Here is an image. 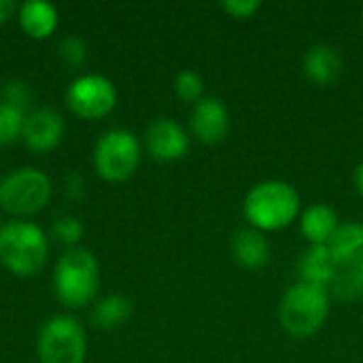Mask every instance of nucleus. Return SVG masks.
Masks as SVG:
<instances>
[{"label":"nucleus","mask_w":363,"mask_h":363,"mask_svg":"<svg viewBox=\"0 0 363 363\" xmlns=\"http://www.w3.org/2000/svg\"><path fill=\"white\" fill-rule=\"evenodd\" d=\"M300 211L298 191L285 181L257 183L245 198V215L255 230L274 232L287 228Z\"/></svg>","instance_id":"f257e3e1"},{"label":"nucleus","mask_w":363,"mask_h":363,"mask_svg":"<svg viewBox=\"0 0 363 363\" xmlns=\"http://www.w3.org/2000/svg\"><path fill=\"white\" fill-rule=\"evenodd\" d=\"M328 315H330L328 289L304 281L287 289L279 308L281 325L294 338H308L317 334L323 328Z\"/></svg>","instance_id":"f03ea898"},{"label":"nucleus","mask_w":363,"mask_h":363,"mask_svg":"<svg viewBox=\"0 0 363 363\" xmlns=\"http://www.w3.org/2000/svg\"><path fill=\"white\" fill-rule=\"evenodd\" d=\"M47 236L28 221H11L0 230V262L17 277H32L47 262Z\"/></svg>","instance_id":"7ed1b4c3"},{"label":"nucleus","mask_w":363,"mask_h":363,"mask_svg":"<svg viewBox=\"0 0 363 363\" xmlns=\"http://www.w3.org/2000/svg\"><path fill=\"white\" fill-rule=\"evenodd\" d=\"M55 294L64 306L81 308L89 304L98 291V264L87 249L66 251L53 274Z\"/></svg>","instance_id":"20e7f679"},{"label":"nucleus","mask_w":363,"mask_h":363,"mask_svg":"<svg viewBox=\"0 0 363 363\" xmlns=\"http://www.w3.org/2000/svg\"><path fill=\"white\" fill-rule=\"evenodd\" d=\"M87 353L83 325L68 315L49 319L38 334L40 363H83Z\"/></svg>","instance_id":"39448f33"},{"label":"nucleus","mask_w":363,"mask_h":363,"mask_svg":"<svg viewBox=\"0 0 363 363\" xmlns=\"http://www.w3.org/2000/svg\"><path fill=\"white\" fill-rule=\"evenodd\" d=\"M51 196V181L45 172L21 168L0 183V204L13 215H32L40 211Z\"/></svg>","instance_id":"423d86ee"},{"label":"nucleus","mask_w":363,"mask_h":363,"mask_svg":"<svg viewBox=\"0 0 363 363\" xmlns=\"http://www.w3.org/2000/svg\"><path fill=\"white\" fill-rule=\"evenodd\" d=\"M96 170L106 181H125L140 162V143L128 130H111L96 145Z\"/></svg>","instance_id":"0eeeda50"},{"label":"nucleus","mask_w":363,"mask_h":363,"mask_svg":"<svg viewBox=\"0 0 363 363\" xmlns=\"http://www.w3.org/2000/svg\"><path fill=\"white\" fill-rule=\"evenodd\" d=\"M68 106L85 119H98L113 111L117 102L115 85L100 74H85L72 81L66 91Z\"/></svg>","instance_id":"6e6552de"},{"label":"nucleus","mask_w":363,"mask_h":363,"mask_svg":"<svg viewBox=\"0 0 363 363\" xmlns=\"http://www.w3.org/2000/svg\"><path fill=\"white\" fill-rule=\"evenodd\" d=\"M189 125L200 143L215 145L223 140L230 130V113L219 98H202L194 106Z\"/></svg>","instance_id":"1a4fd4ad"},{"label":"nucleus","mask_w":363,"mask_h":363,"mask_svg":"<svg viewBox=\"0 0 363 363\" xmlns=\"http://www.w3.org/2000/svg\"><path fill=\"white\" fill-rule=\"evenodd\" d=\"M147 147L155 160L170 162V160H179L187 153L189 138H187L185 130L174 119L162 117L149 125Z\"/></svg>","instance_id":"9d476101"},{"label":"nucleus","mask_w":363,"mask_h":363,"mask_svg":"<svg viewBox=\"0 0 363 363\" xmlns=\"http://www.w3.org/2000/svg\"><path fill=\"white\" fill-rule=\"evenodd\" d=\"M62 132H64L62 115L53 108H38L30 117H26L21 136L30 149L43 153L60 143Z\"/></svg>","instance_id":"9b49d317"},{"label":"nucleus","mask_w":363,"mask_h":363,"mask_svg":"<svg viewBox=\"0 0 363 363\" xmlns=\"http://www.w3.org/2000/svg\"><path fill=\"white\" fill-rule=\"evenodd\" d=\"M345 70L340 53L330 45H315L304 55V72L317 85H332Z\"/></svg>","instance_id":"f8f14e48"},{"label":"nucleus","mask_w":363,"mask_h":363,"mask_svg":"<svg viewBox=\"0 0 363 363\" xmlns=\"http://www.w3.org/2000/svg\"><path fill=\"white\" fill-rule=\"evenodd\" d=\"M328 249L340 268L363 262V223L347 221L338 225L328 242Z\"/></svg>","instance_id":"ddd939ff"},{"label":"nucleus","mask_w":363,"mask_h":363,"mask_svg":"<svg viewBox=\"0 0 363 363\" xmlns=\"http://www.w3.org/2000/svg\"><path fill=\"white\" fill-rule=\"evenodd\" d=\"M338 264L336 259L332 257L328 245H319V247H311L300 264H298V272H300V279L304 283H313V285H321V287H330L336 272H338Z\"/></svg>","instance_id":"4468645a"},{"label":"nucleus","mask_w":363,"mask_h":363,"mask_svg":"<svg viewBox=\"0 0 363 363\" xmlns=\"http://www.w3.org/2000/svg\"><path fill=\"white\" fill-rule=\"evenodd\" d=\"M232 253L242 268L257 270L270 259V245L259 230H240L234 234Z\"/></svg>","instance_id":"2eb2a0df"},{"label":"nucleus","mask_w":363,"mask_h":363,"mask_svg":"<svg viewBox=\"0 0 363 363\" xmlns=\"http://www.w3.org/2000/svg\"><path fill=\"white\" fill-rule=\"evenodd\" d=\"M302 234L313 247L328 245L334 232L338 230V215L334 208L325 204H313L304 211L302 215Z\"/></svg>","instance_id":"dca6fc26"},{"label":"nucleus","mask_w":363,"mask_h":363,"mask_svg":"<svg viewBox=\"0 0 363 363\" xmlns=\"http://www.w3.org/2000/svg\"><path fill=\"white\" fill-rule=\"evenodd\" d=\"M19 21L32 38H45L57 26V11L49 2L28 0L19 9Z\"/></svg>","instance_id":"f3484780"},{"label":"nucleus","mask_w":363,"mask_h":363,"mask_svg":"<svg viewBox=\"0 0 363 363\" xmlns=\"http://www.w3.org/2000/svg\"><path fill=\"white\" fill-rule=\"evenodd\" d=\"M132 315V304L123 296H108L94 308V323L104 330H115L123 325Z\"/></svg>","instance_id":"a211bd4d"},{"label":"nucleus","mask_w":363,"mask_h":363,"mask_svg":"<svg viewBox=\"0 0 363 363\" xmlns=\"http://www.w3.org/2000/svg\"><path fill=\"white\" fill-rule=\"evenodd\" d=\"M330 289L340 300H359V298H363V262L338 268Z\"/></svg>","instance_id":"6ab92c4d"},{"label":"nucleus","mask_w":363,"mask_h":363,"mask_svg":"<svg viewBox=\"0 0 363 363\" xmlns=\"http://www.w3.org/2000/svg\"><path fill=\"white\" fill-rule=\"evenodd\" d=\"M26 123L23 108L11 102H0V145L13 143L17 136H21Z\"/></svg>","instance_id":"aec40b11"},{"label":"nucleus","mask_w":363,"mask_h":363,"mask_svg":"<svg viewBox=\"0 0 363 363\" xmlns=\"http://www.w3.org/2000/svg\"><path fill=\"white\" fill-rule=\"evenodd\" d=\"M174 89L179 94L181 100L185 102H200L202 100V91H204V81L198 72L194 70H183L177 81H174Z\"/></svg>","instance_id":"412c9836"},{"label":"nucleus","mask_w":363,"mask_h":363,"mask_svg":"<svg viewBox=\"0 0 363 363\" xmlns=\"http://www.w3.org/2000/svg\"><path fill=\"white\" fill-rule=\"evenodd\" d=\"M83 234V225L74 217H62L53 225V236L64 245H77Z\"/></svg>","instance_id":"4be33fe9"},{"label":"nucleus","mask_w":363,"mask_h":363,"mask_svg":"<svg viewBox=\"0 0 363 363\" xmlns=\"http://www.w3.org/2000/svg\"><path fill=\"white\" fill-rule=\"evenodd\" d=\"M259 6L262 4L257 0H225V2H221V9L228 11L232 17H238V19L251 17Z\"/></svg>","instance_id":"5701e85b"},{"label":"nucleus","mask_w":363,"mask_h":363,"mask_svg":"<svg viewBox=\"0 0 363 363\" xmlns=\"http://www.w3.org/2000/svg\"><path fill=\"white\" fill-rule=\"evenodd\" d=\"M60 47H62V55H64L70 64H81V62L85 60V45H83L81 38L70 36V38L62 40Z\"/></svg>","instance_id":"b1692460"},{"label":"nucleus","mask_w":363,"mask_h":363,"mask_svg":"<svg viewBox=\"0 0 363 363\" xmlns=\"http://www.w3.org/2000/svg\"><path fill=\"white\" fill-rule=\"evenodd\" d=\"M15 2L13 0H0V23H4L13 13H15Z\"/></svg>","instance_id":"393cba45"},{"label":"nucleus","mask_w":363,"mask_h":363,"mask_svg":"<svg viewBox=\"0 0 363 363\" xmlns=\"http://www.w3.org/2000/svg\"><path fill=\"white\" fill-rule=\"evenodd\" d=\"M355 185H357L359 194L363 196V162L357 166V170H355Z\"/></svg>","instance_id":"a878e982"},{"label":"nucleus","mask_w":363,"mask_h":363,"mask_svg":"<svg viewBox=\"0 0 363 363\" xmlns=\"http://www.w3.org/2000/svg\"><path fill=\"white\" fill-rule=\"evenodd\" d=\"M362 28H363V17H362Z\"/></svg>","instance_id":"bb28decb"},{"label":"nucleus","mask_w":363,"mask_h":363,"mask_svg":"<svg viewBox=\"0 0 363 363\" xmlns=\"http://www.w3.org/2000/svg\"><path fill=\"white\" fill-rule=\"evenodd\" d=\"M0 230H2V228H0Z\"/></svg>","instance_id":"cd10ccee"}]
</instances>
